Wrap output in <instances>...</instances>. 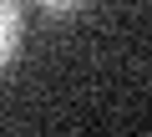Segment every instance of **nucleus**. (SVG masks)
I'll use <instances>...</instances> for the list:
<instances>
[{"mask_svg": "<svg viewBox=\"0 0 152 137\" xmlns=\"http://www.w3.org/2000/svg\"><path fill=\"white\" fill-rule=\"evenodd\" d=\"M20 46V0H0V71Z\"/></svg>", "mask_w": 152, "mask_h": 137, "instance_id": "f257e3e1", "label": "nucleus"}, {"mask_svg": "<svg viewBox=\"0 0 152 137\" xmlns=\"http://www.w3.org/2000/svg\"><path fill=\"white\" fill-rule=\"evenodd\" d=\"M36 5H46V10H76L81 0H36Z\"/></svg>", "mask_w": 152, "mask_h": 137, "instance_id": "f03ea898", "label": "nucleus"}]
</instances>
